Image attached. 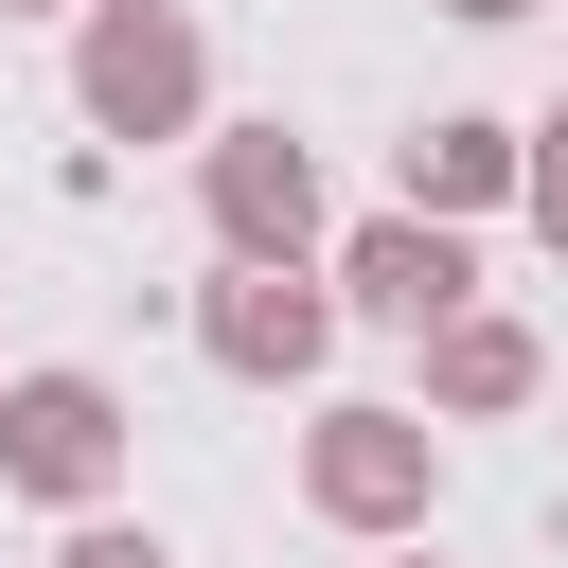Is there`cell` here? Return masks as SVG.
<instances>
[{
	"label": "cell",
	"mask_w": 568,
	"mask_h": 568,
	"mask_svg": "<svg viewBox=\"0 0 568 568\" xmlns=\"http://www.w3.org/2000/svg\"><path fill=\"white\" fill-rule=\"evenodd\" d=\"M71 106H89V142H195V124H213V36H195V0H89V18H71Z\"/></svg>",
	"instance_id": "6da1fadb"
},
{
	"label": "cell",
	"mask_w": 568,
	"mask_h": 568,
	"mask_svg": "<svg viewBox=\"0 0 568 568\" xmlns=\"http://www.w3.org/2000/svg\"><path fill=\"white\" fill-rule=\"evenodd\" d=\"M302 515L408 550V532L444 515V426H426V408H320V426H302Z\"/></svg>",
	"instance_id": "7a4b0ae2"
},
{
	"label": "cell",
	"mask_w": 568,
	"mask_h": 568,
	"mask_svg": "<svg viewBox=\"0 0 568 568\" xmlns=\"http://www.w3.org/2000/svg\"><path fill=\"white\" fill-rule=\"evenodd\" d=\"M0 497H36V515H106L124 497V390L106 373H0Z\"/></svg>",
	"instance_id": "3957f363"
},
{
	"label": "cell",
	"mask_w": 568,
	"mask_h": 568,
	"mask_svg": "<svg viewBox=\"0 0 568 568\" xmlns=\"http://www.w3.org/2000/svg\"><path fill=\"white\" fill-rule=\"evenodd\" d=\"M195 213H213V266H320V160L284 124H213L195 142Z\"/></svg>",
	"instance_id": "277c9868"
},
{
	"label": "cell",
	"mask_w": 568,
	"mask_h": 568,
	"mask_svg": "<svg viewBox=\"0 0 568 568\" xmlns=\"http://www.w3.org/2000/svg\"><path fill=\"white\" fill-rule=\"evenodd\" d=\"M195 355H213L231 390H320L337 284H320V266H213V284H195Z\"/></svg>",
	"instance_id": "5b68a950"
},
{
	"label": "cell",
	"mask_w": 568,
	"mask_h": 568,
	"mask_svg": "<svg viewBox=\"0 0 568 568\" xmlns=\"http://www.w3.org/2000/svg\"><path fill=\"white\" fill-rule=\"evenodd\" d=\"M479 302V248L426 231V213H355L337 231V320H390V337H444Z\"/></svg>",
	"instance_id": "8992f818"
},
{
	"label": "cell",
	"mask_w": 568,
	"mask_h": 568,
	"mask_svg": "<svg viewBox=\"0 0 568 568\" xmlns=\"http://www.w3.org/2000/svg\"><path fill=\"white\" fill-rule=\"evenodd\" d=\"M390 178H408L390 213L462 231V213H497V195H515V124H497V106H444V124H408V160H390Z\"/></svg>",
	"instance_id": "52a82bcc"
},
{
	"label": "cell",
	"mask_w": 568,
	"mask_h": 568,
	"mask_svg": "<svg viewBox=\"0 0 568 568\" xmlns=\"http://www.w3.org/2000/svg\"><path fill=\"white\" fill-rule=\"evenodd\" d=\"M532 373H550V355H532V320H497V302H462V320L426 337V408H462V426H479V408H532Z\"/></svg>",
	"instance_id": "ba28073f"
},
{
	"label": "cell",
	"mask_w": 568,
	"mask_h": 568,
	"mask_svg": "<svg viewBox=\"0 0 568 568\" xmlns=\"http://www.w3.org/2000/svg\"><path fill=\"white\" fill-rule=\"evenodd\" d=\"M515 213L568 248V106H550V124H515Z\"/></svg>",
	"instance_id": "9c48e42d"
},
{
	"label": "cell",
	"mask_w": 568,
	"mask_h": 568,
	"mask_svg": "<svg viewBox=\"0 0 568 568\" xmlns=\"http://www.w3.org/2000/svg\"><path fill=\"white\" fill-rule=\"evenodd\" d=\"M53 568H178V550H160L142 515H71V550H53Z\"/></svg>",
	"instance_id": "30bf717a"
},
{
	"label": "cell",
	"mask_w": 568,
	"mask_h": 568,
	"mask_svg": "<svg viewBox=\"0 0 568 568\" xmlns=\"http://www.w3.org/2000/svg\"><path fill=\"white\" fill-rule=\"evenodd\" d=\"M444 18H479V36H497V18H532V0H444Z\"/></svg>",
	"instance_id": "8fae6325"
},
{
	"label": "cell",
	"mask_w": 568,
	"mask_h": 568,
	"mask_svg": "<svg viewBox=\"0 0 568 568\" xmlns=\"http://www.w3.org/2000/svg\"><path fill=\"white\" fill-rule=\"evenodd\" d=\"M0 18H89V0H0Z\"/></svg>",
	"instance_id": "7c38bea8"
},
{
	"label": "cell",
	"mask_w": 568,
	"mask_h": 568,
	"mask_svg": "<svg viewBox=\"0 0 568 568\" xmlns=\"http://www.w3.org/2000/svg\"><path fill=\"white\" fill-rule=\"evenodd\" d=\"M390 568H444V550H426V532H408V550H390Z\"/></svg>",
	"instance_id": "4fadbf2b"
}]
</instances>
